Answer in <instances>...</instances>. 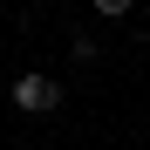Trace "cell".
I'll list each match as a JSON object with an SVG mask.
<instances>
[{"label": "cell", "instance_id": "6da1fadb", "mask_svg": "<svg viewBox=\"0 0 150 150\" xmlns=\"http://www.w3.org/2000/svg\"><path fill=\"white\" fill-rule=\"evenodd\" d=\"M14 109L21 116H55L62 109V82L55 75H14Z\"/></svg>", "mask_w": 150, "mask_h": 150}, {"label": "cell", "instance_id": "7a4b0ae2", "mask_svg": "<svg viewBox=\"0 0 150 150\" xmlns=\"http://www.w3.org/2000/svg\"><path fill=\"white\" fill-rule=\"evenodd\" d=\"M89 7H96V14H109V21H123V14L137 7V0H89Z\"/></svg>", "mask_w": 150, "mask_h": 150}]
</instances>
